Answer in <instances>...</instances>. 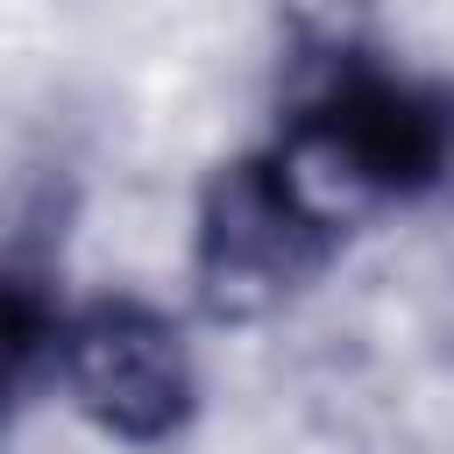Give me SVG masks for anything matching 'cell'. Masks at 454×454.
Segmentation results:
<instances>
[{
    "label": "cell",
    "mask_w": 454,
    "mask_h": 454,
    "mask_svg": "<svg viewBox=\"0 0 454 454\" xmlns=\"http://www.w3.org/2000/svg\"><path fill=\"white\" fill-rule=\"evenodd\" d=\"M277 156L348 227L369 206H419L454 192V78L390 64L348 35L305 50Z\"/></svg>",
    "instance_id": "obj_1"
},
{
    "label": "cell",
    "mask_w": 454,
    "mask_h": 454,
    "mask_svg": "<svg viewBox=\"0 0 454 454\" xmlns=\"http://www.w3.org/2000/svg\"><path fill=\"white\" fill-rule=\"evenodd\" d=\"M340 255V220L298 184L277 149L227 156L199 184L192 213V284L206 319L241 326L291 305Z\"/></svg>",
    "instance_id": "obj_2"
},
{
    "label": "cell",
    "mask_w": 454,
    "mask_h": 454,
    "mask_svg": "<svg viewBox=\"0 0 454 454\" xmlns=\"http://www.w3.org/2000/svg\"><path fill=\"white\" fill-rule=\"evenodd\" d=\"M64 397L121 447H170L199 411V369L170 312L149 298H92L57 340Z\"/></svg>",
    "instance_id": "obj_3"
}]
</instances>
